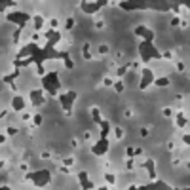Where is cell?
<instances>
[{"label": "cell", "instance_id": "obj_1", "mask_svg": "<svg viewBox=\"0 0 190 190\" xmlns=\"http://www.w3.org/2000/svg\"><path fill=\"white\" fill-rule=\"evenodd\" d=\"M46 38H48V44L44 48H38L36 46V42H31V44H27L25 48L19 50L17 53V59H23V57H34V63L38 67V72L44 76V59H48V57H53V59H65L68 61L70 57H68V51H55L53 46L57 42H59V33L55 31V29H50V31L46 33Z\"/></svg>", "mask_w": 190, "mask_h": 190}, {"label": "cell", "instance_id": "obj_2", "mask_svg": "<svg viewBox=\"0 0 190 190\" xmlns=\"http://www.w3.org/2000/svg\"><path fill=\"white\" fill-rule=\"evenodd\" d=\"M120 8L122 10H160V11H167V10H175L177 11L179 6L177 4H169V2H162V4H150V2H120Z\"/></svg>", "mask_w": 190, "mask_h": 190}, {"label": "cell", "instance_id": "obj_3", "mask_svg": "<svg viewBox=\"0 0 190 190\" xmlns=\"http://www.w3.org/2000/svg\"><path fill=\"white\" fill-rule=\"evenodd\" d=\"M139 53H141L143 63H148L150 59H160V57H162V53H160V51L154 48V44L148 42V40H143V42L139 44Z\"/></svg>", "mask_w": 190, "mask_h": 190}, {"label": "cell", "instance_id": "obj_4", "mask_svg": "<svg viewBox=\"0 0 190 190\" xmlns=\"http://www.w3.org/2000/svg\"><path fill=\"white\" fill-rule=\"evenodd\" d=\"M42 87H44V91H48L50 95H57V91H59V87H61V82L57 80V72L44 74L42 76Z\"/></svg>", "mask_w": 190, "mask_h": 190}, {"label": "cell", "instance_id": "obj_5", "mask_svg": "<svg viewBox=\"0 0 190 190\" xmlns=\"http://www.w3.org/2000/svg\"><path fill=\"white\" fill-rule=\"evenodd\" d=\"M27 179L34 181L36 186H46L51 181V173H50V169H40V171H34V173H27Z\"/></svg>", "mask_w": 190, "mask_h": 190}, {"label": "cell", "instance_id": "obj_6", "mask_svg": "<svg viewBox=\"0 0 190 190\" xmlns=\"http://www.w3.org/2000/svg\"><path fill=\"white\" fill-rule=\"evenodd\" d=\"M6 19H8L10 23H17L19 29H23L25 23L31 19V15H29V13H25V11H11V13H8V15H6Z\"/></svg>", "mask_w": 190, "mask_h": 190}, {"label": "cell", "instance_id": "obj_7", "mask_svg": "<svg viewBox=\"0 0 190 190\" xmlns=\"http://www.w3.org/2000/svg\"><path fill=\"white\" fill-rule=\"evenodd\" d=\"M91 152H93V154H97V156H103V154H107V152H108V139H107V137H101V139H99V141L93 144Z\"/></svg>", "mask_w": 190, "mask_h": 190}, {"label": "cell", "instance_id": "obj_8", "mask_svg": "<svg viewBox=\"0 0 190 190\" xmlns=\"http://www.w3.org/2000/svg\"><path fill=\"white\" fill-rule=\"evenodd\" d=\"M107 2L105 0H97V2H80V8L86 11V13H95L97 10H101Z\"/></svg>", "mask_w": 190, "mask_h": 190}, {"label": "cell", "instance_id": "obj_9", "mask_svg": "<svg viewBox=\"0 0 190 190\" xmlns=\"http://www.w3.org/2000/svg\"><path fill=\"white\" fill-rule=\"evenodd\" d=\"M59 99H61V105H63V108L67 110V112H70L72 110V101L76 99V91H67L65 95H59Z\"/></svg>", "mask_w": 190, "mask_h": 190}, {"label": "cell", "instance_id": "obj_10", "mask_svg": "<svg viewBox=\"0 0 190 190\" xmlns=\"http://www.w3.org/2000/svg\"><path fill=\"white\" fill-rule=\"evenodd\" d=\"M152 82H154V74H152V70L143 68V70H141V84H139V87H141V90H144V87H148Z\"/></svg>", "mask_w": 190, "mask_h": 190}, {"label": "cell", "instance_id": "obj_11", "mask_svg": "<svg viewBox=\"0 0 190 190\" xmlns=\"http://www.w3.org/2000/svg\"><path fill=\"white\" fill-rule=\"evenodd\" d=\"M135 34H137V36H141V38H144V40H148V42H152V40H154V33L150 31V29L143 27V25L135 27Z\"/></svg>", "mask_w": 190, "mask_h": 190}, {"label": "cell", "instance_id": "obj_12", "mask_svg": "<svg viewBox=\"0 0 190 190\" xmlns=\"http://www.w3.org/2000/svg\"><path fill=\"white\" fill-rule=\"evenodd\" d=\"M44 90H33L31 91V101H33V105L34 107H40L42 103H44Z\"/></svg>", "mask_w": 190, "mask_h": 190}, {"label": "cell", "instance_id": "obj_13", "mask_svg": "<svg viewBox=\"0 0 190 190\" xmlns=\"http://www.w3.org/2000/svg\"><path fill=\"white\" fill-rule=\"evenodd\" d=\"M78 179H80V184H82V188H86V190H90V188H93V183L87 179V173L86 171H80L78 173Z\"/></svg>", "mask_w": 190, "mask_h": 190}, {"label": "cell", "instance_id": "obj_14", "mask_svg": "<svg viewBox=\"0 0 190 190\" xmlns=\"http://www.w3.org/2000/svg\"><path fill=\"white\" fill-rule=\"evenodd\" d=\"M143 166L148 169V177H150V181H154V179H156V166H154V160H148V162H144Z\"/></svg>", "mask_w": 190, "mask_h": 190}, {"label": "cell", "instance_id": "obj_15", "mask_svg": "<svg viewBox=\"0 0 190 190\" xmlns=\"http://www.w3.org/2000/svg\"><path fill=\"white\" fill-rule=\"evenodd\" d=\"M11 107H13V110H23V108H25L23 97H21V95H15V97H13V101H11Z\"/></svg>", "mask_w": 190, "mask_h": 190}, {"label": "cell", "instance_id": "obj_16", "mask_svg": "<svg viewBox=\"0 0 190 190\" xmlns=\"http://www.w3.org/2000/svg\"><path fill=\"white\" fill-rule=\"evenodd\" d=\"M17 76H19V68H15V70L11 72V74H6V76H4V82H6V84H10L13 90H15V86H13V80H15Z\"/></svg>", "mask_w": 190, "mask_h": 190}, {"label": "cell", "instance_id": "obj_17", "mask_svg": "<svg viewBox=\"0 0 190 190\" xmlns=\"http://www.w3.org/2000/svg\"><path fill=\"white\" fill-rule=\"evenodd\" d=\"M31 63H34V57H27V59H15V61H13L15 68H21V67H25V65H31Z\"/></svg>", "mask_w": 190, "mask_h": 190}, {"label": "cell", "instance_id": "obj_18", "mask_svg": "<svg viewBox=\"0 0 190 190\" xmlns=\"http://www.w3.org/2000/svg\"><path fill=\"white\" fill-rule=\"evenodd\" d=\"M101 137H107L108 135V129H110V122H107V120H101Z\"/></svg>", "mask_w": 190, "mask_h": 190}, {"label": "cell", "instance_id": "obj_19", "mask_svg": "<svg viewBox=\"0 0 190 190\" xmlns=\"http://www.w3.org/2000/svg\"><path fill=\"white\" fill-rule=\"evenodd\" d=\"M143 190H147V188H167V184L166 183H162V181H158V183H150V184H147V186H141Z\"/></svg>", "mask_w": 190, "mask_h": 190}, {"label": "cell", "instance_id": "obj_20", "mask_svg": "<svg viewBox=\"0 0 190 190\" xmlns=\"http://www.w3.org/2000/svg\"><path fill=\"white\" fill-rule=\"evenodd\" d=\"M177 126L179 127H186V116H184V112L177 114Z\"/></svg>", "mask_w": 190, "mask_h": 190}, {"label": "cell", "instance_id": "obj_21", "mask_svg": "<svg viewBox=\"0 0 190 190\" xmlns=\"http://www.w3.org/2000/svg\"><path fill=\"white\" fill-rule=\"evenodd\" d=\"M44 25V17L42 15H34V31H40Z\"/></svg>", "mask_w": 190, "mask_h": 190}, {"label": "cell", "instance_id": "obj_22", "mask_svg": "<svg viewBox=\"0 0 190 190\" xmlns=\"http://www.w3.org/2000/svg\"><path fill=\"white\" fill-rule=\"evenodd\" d=\"M152 84L162 86V87H164V86H169V80H167V78H154V82H152Z\"/></svg>", "mask_w": 190, "mask_h": 190}, {"label": "cell", "instance_id": "obj_23", "mask_svg": "<svg viewBox=\"0 0 190 190\" xmlns=\"http://www.w3.org/2000/svg\"><path fill=\"white\" fill-rule=\"evenodd\" d=\"M91 116H93L95 124H101V114H99V108H91Z\"/></svg>", "mask_w": 190, "mask_h": 190}, {"label": "cell", "instance_id": "obj_24", "mask_svg": "<svg viewBox=\"0 0 190 190\" xmlns=\"http://www.w3.org/2000/svg\"><path fill=\"white\" fill-rule=\"evenodd\" d=\"M86 59H91V51H90V44H84V50H82Z\"/></svg>", "mask_w": 190, "mask_h": 190}, {"label": "cell", "instance_id": "obj_25", "mask_svg": "<svg viewBox=\"0 0 190 190\" xmlns=\"http://www.w3.org/2000/svg\"><path fill=\"white\" fill-rule=\"evenodd\" d=\"M105 181H107L108 184H114V183H116V177H114L112 173H107V175H105Z\"/></svg>", "mask_w": 190, "mask_h": 190}, {"label": "cell", "instance_id": "obj_26", "mask_svg": "<svg viewBox=\"0 0 190 190\" xmlns=\"http://www.w3.org/2000/svg\"><path fill=\"white\" fill-rule=\"evenodd\" d=\"M114 86V90L118 91V93H122L124 91V82H116V84H112Z\"/></svg>", "mask_w": 190, "mask_h": 190}, {"label": "cell", "instance_id": "obj_27", "mask_svg": "<svg viewBox=\"0 0 190 190\" xmlns=\"http://www.w3.org/2000/svg\"><path fill=\"white\" fill-rule=\"evenodd\" d=\"M126 72H127V65H122V67H120L118 70H116V74H118V76H124Z\"/></svg>", "mask_w": 190, "mask_h": 190}, {"label": "cell", "instance_id": "obj_28", "mask_svg": "<svg viewBox=\"0 0 190 190\" xmlns=\"http://www.w3.org/2000/svg\"><path fill=\"white\" fill-rule=\"evenodd\" d=\"M42 124V116L40 114H34V126H40Z\"/></svg>", "mask_w": 190, "mask_h": 190}, {"label": "cell", "instance_id": "obj_29", "mask_svg": "<svg viewBox=\"0 0 190 190\" xmlns=\"http://www.w3.org/2000/svg\"><path fill=\"white\" fill-rule=\"evenodd\" d=\"M19 38H21V29H17V33L13 34V42H19Z\"/></svg>", "mask_w": 190, "mask_h": 190}, {"label": "cell", "instance_id": "obj_30", "mask_svg": "<svg viewBox=\"0 0 190 190\" xmlns=\"http://www.w3.org/2000/svg\"><path fill=\"white\" fill-rule=\"evenodd\" d=\"M108 51V46L107 44H103V46H99V53H107Z\"/></svg>", "mask_w": 190, "mask_h": 190}, {"label": "cell", "instance_id": "obj_31", "mask_svg": "<svg viewBox=\"0 0 190 190\" xmlns=\"http://www.w3.org/2000/svg\"><path fill=\"white\" fill-rule=\"evenodd\" d=\"M126 154H127V158H133V156H135V148H127Z\"/></svg>", "mask_w": 190, "mask_h": 190}, {"label": "cell", "instance_id": "obj_32", "mask_svg": "<svg viewBox=\"0 0 190 190\" xmlns=\"http://www.w3.org/2000/svg\"><path fill=\"white\" fill-rule=\"evenodd\" d=\"M72 25H74V19H67L65 27H67V29H72Z\"/></svg>", "mask_w": 190, "mask_h": 190}, {"label": "cell", "instance_id": "obj_33", "mask_svg": "<svg viewBox=\"0 0 190 190\" xmlns=\"http://www.w3.org/2000/svg\"><path fill=\"white\" fill-rule=\"evenodd\" d=\"M8 133L10 135H15L17 133V127H8Z\"/></svg>", "mask_w": 190, "mask_h": 190}, {"label": "cell", "instance_id": "obj_34", "mask_svg": "<svg viewBox=\"0 0 190 190\" xmlns=\"http://www.w3.org/2000/svg\"><path fill=\"white\" fill-rule=\"evenodd\" d=\"M116 137H118V139H122V137H124V131H122L120 127H118V129H116Z\"/></svg>", "mask_w": 190, "mask_h": 190}, {"label": "cell", "instance_id": "obj_35", "mask_svg": "<svg viewBox=\"0 0 190 190\" xmlns=\"http://www.w3.org/2000/svg\"><path fill=\"white\" fill-rule=\"evenodd\" d=\"M103 84H105V86H112V84H114V80H110V78H105V80H103Z\"/></svg>", "mask_w": 190, "mask_h": 190}, {"label": "cell", "instance_id": "obj_36", "mask_svg": "<svg viewBox=\"0 0 190 190\" xmlns=\"http://www.w3.org/2000/svg\"><path fill=\"white\" fill-rule=\"evenodd\" d=\"M179 23H181L179 17H173V19H171V25H173V27H175V25H179Z\"/></svg>", "mask_w": 190, "mask_h": 190}, {"label": "cell", "instance_id": "obj_37", "mask_svg": "<svg viewBox=\"0 0 190 190\" xmlns=\"http://www.w3.org/2000/svg\"><path fill=\"white\" fill-rule=\"evenodd\" d=\"M141 135H143V137H147V135H148V129H147V127H143V129H141Z\"/></svg>", "mask_w": 190, "mask_h": 190}, {"label": "cell", "instance_id": "obj_38", "mask_svg": "<svg viewBox=\"0 0 190 190\" xmlns=\"http://www.w3.org/2000/svg\"><path fill=\"white\" fill-rule=\"evenodd\" d=\"M162 57H166V59H171V57H173V53H171V51H166Z\"/></svg>", "mask_w": 190, "mask_h": 190}, {"label": "cell", "instance_id": "obj_39", "mask_svg": "<svg viewBox=\"0 0 190 190\" xmlns=\"http://www.w3.org/2000/svg\"><path fill=\"white\" fill-rule=\"evenodd\" d=\"M183 141H184V143H186V144H190V135H188V133H186V135H184V137H183Z\"/></svg>", "mask_w": 190, "mask_h": 190}, {"label": "cell", "instance_id": "obj_40", "mask_svg": "<svg viewBox=\"0 0 190 190\" xmlns=\"http://www.w3.org/2000/svg\"><path fill=\"white\" fill-rule=\"evenodd\" d=\"M72 162H74V160H72V158H67V160H65V166H70Z\"/></svg>", "mask_w": 190, "mask_h": 190}, {"label": "cell", "instance_id": "obj_41", "mask_svg": "<svg viewBox=\"0 0 190 190\" xmlns=\"http://www.w3.org/2000/svg\"><path fill=\"white\" fill-rule=\"evenodd\" d=\"M177 70H184V63H177Z\"/></svg>", "mask_w": 190, "mask_h": 190}, {"label": "cell", "instance_id": "obj_42", "mask_svg": "<svg viewBox=\"0 0 190 190\" xmlns=\"http://www.w3.org/2000/svg\"><path fill=\"white\" fill-rule=\"evenodd\" d=\"M164 116H171V108H164Z\"/></svg>", "mask_w": 190, "mask_h": 190}]
</instances>
